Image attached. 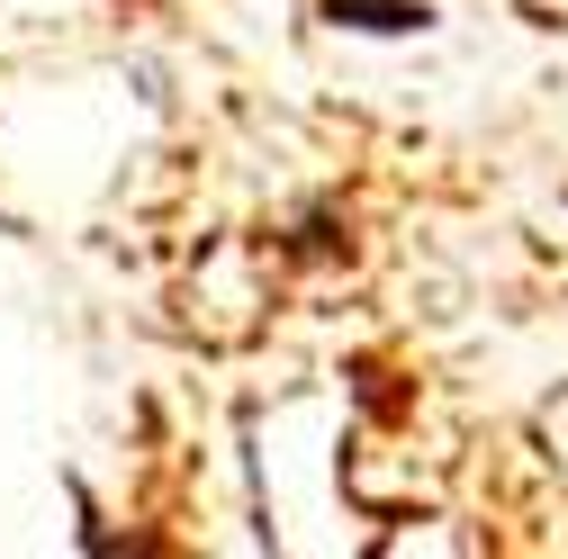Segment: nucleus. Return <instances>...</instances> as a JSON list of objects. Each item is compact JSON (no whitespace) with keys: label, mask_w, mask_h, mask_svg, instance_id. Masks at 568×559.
<instances>
[{"label":"nucleus","mask_w":568,"mask_h":559,"mask_svg":"<svg viewBox=\"0 0 568 559\" xmlns=\"http://www.w3.org/2000/svg\"><path fill=\"white\" fill-rule=\"evenodd\" d=\"M334 28H362V37H424L434 28V10L424 0H325Z\"/></svg>","instance_id":"obj_1"}]
</instances>
